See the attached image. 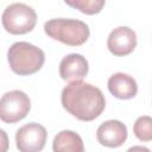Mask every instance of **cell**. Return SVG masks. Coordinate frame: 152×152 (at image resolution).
Returning a JSON list of instances; mask_svg holds the SVG:
<instances>
[{
	"mask_svg": "<svg viewBox=\"0 0 152 152\" xmlns=\"http://www.w3.org/2000/svg\"><path fill=\"white\" fill-rule=\"evenodd\" d=\"M48 133L44 126L30 122L20 127L15 133V144L19 152H40L46 142Z\"/></svg>",
	"mask_w": 152,
	"mask_h": 152,
	"instance_id": "cell-6",
	"label": "cell"
},
{
	"mask_svg": "<svg viewBox=\"0 0 152 152\" xmlns=\"http://www.w3.org/2000/svg\"><path fill=\"white\" fill-rule=\"evenodd\" d=\"M88 70V61L80 53L66 55L59 63V76L64 81H82Z\"/></svg>",
	"mask_w": 152,
	"mask_h": 152,
	"instance_id": "cell-9",
	"label": "cell"
},
{
	"mask_svg": "<svg viewBox=\"0 0 152 152\" xmlns=\"http://www.w3.org/2000/svg\"><path fill=\"white\" fill-rule=\"evenodd\" d=\"M52 150L53 152H86L82 138L69 129L57 133L52 141Z\"/></svg>",
	"mask_w": 152,
	"mask_h": 152,
	"instance_id": "cell-11",
	"label": "cell"
},
{
	"mask_svg": "<svg viewBox=\"0 0 152 152\" xmlns=\"http://www.w3.org/2000/svg\"><path fill=\"white\" fill-rule=\"evenodd\" d=\"M108 90L113 96L120 100H128L137 95L138 84L132 76L124 72H116L108 80Z\"/></svg>",
	"mask_w": 152,
	"mask_h": 152,
	"instance_id": "cell-10",
	"label": "cell"
},
{
	"mask_svg": "<svg viewBox=\"0 0 152 152\" xmlns=\"http://www.w3.org/2000/svg\"><path fill=\"white\" fill-rule=\"evenodd\" d=\"M4 28L11 34H25L31 32L37 23L36 11L26 4L14 2L8 5L1 15Z\"/></svg>",
	"mask_w": 152,
	"mask_h": 152,
	"instance_id": "cell-4",
	"label": "cell"
},
{
	"mask_svg": "<svg viewBox=\"0 0 152 152\" xmlns=\"http://www.w3.org/2000/svg\"><path fill=\"white\" fill-rule=\"evenodd\" d=\"M126 152H151V151H150V148H148V147L137 145V146H132V147H129Z\"/></svg>",
	"mask_w": 152,
	"mask_h": 152,
	"instance_id": "cell-15",
	"label": "cell"
},
{
	"mask_svg": "<svg viewBox=\"0 0 152 152\" xmlns=\"http://www.w3.org/2000/svg\"><path fill=\"white\" fill-rule=\"evenodd\" d=\"M152 119L148 115L139 116L134 125H133V132L135 137L141 141H150L152 139Z\"/></svg>",
	"mask_w": 152,
	"mask_h": 152,
	"instance_id": "cell-13",
	"label": "cell"
},
{
	"mask_svg": "<svg viewBox=\"0 0 152 152\" xmlns=\"http://www.w3.org/2000/svg\"><path fill=\"white\" fill-rule=\"evenodd\" d=\"M7 59L12 71L20 76H27L40 70L45 62L44 51L27 42L13 43L7 51Z\"/></svg>",
	"mask_w": 152,
	"mask_h": 152,
	"instance_id": "cell-2",
	"label": "cell"
},
{
	"mask_svg": "<svg viewBox=\"0 0 152 152\" xmlns=\"http://www.w3.org/2000/svg\"><path fill=\"white\" fill-rule=\"evenodd\" d=\"M8 147H10V142H8L7 133L0 128V152H7Z\"/></svg>",
	"mask_w": 152,
	"mask_h": 152,
	"instance_id": "cell-14",
	"label": "cell"
},
{
	"mask_svg": "<svg viewBox=\"0 0 152 152\" xmlns=\"http://www.w3.org/2000/svg\"><path fill=\"white\" fill-rule=\"evenodd\" d=\"M45 33L65 45L80 46L84 44L90 34L88 25L78 19L55 18L44 24Z\"/></svg>",
	"mask_w": 152,
	"mask_h": 152,
	"instance_id": "cell-3",
	"label": "cell"
},
{
	"mask_svg": "<svg viewBox=\"0 0 152 152\" xmlns=\"http://www.w3.org/2000/svg\"><path fill=\"white\" fill-rule=\"evenodd\" d=\"M137 46V34L127 26H119L114 28L107 39L108 50L118 57L127 56Z\"/></svg>",
	"mask_w": 152,
	"mask_h": 152,
	"instance_id": "cell-7",
	"label": "cell"
},
{
	"mask_svg": "<svg viewBox=\"0 0 152 152\" xmlns=\"http://www.w3.org/2000/svg\"><path fill=\"white\" fill-rule=\"evenodd\" d=\"M31 109L30 97L21 90H11L0 99V120L14 124L23 120Z\"/></svg>",
	"mask_w": 152,
	"mask_h": 152,
	"instance_id": "cell-5",
	"label": "cell"
},
{
	"mask_svg": "<svg viewBox=\"0 0 152 152\" xmlns=\"http://www.w3.org/2000/svg\"><path fill=\"white\" fill-rule=\"evenodd\" d=\"M127 127L119 120H107L96 131L97 141L106 147H119L127 139Z\"/></svg>",
	"mask_w": 152,
	"mask_h": 152,
	"instance_id": "cell-8",
	"label": "cell"
},
{
	"mask_svg": "<svg viewBox=\"0 0 152 152\" xmlns=\"http://www.w3.org/2000/svg\"><path fill=\"white\" fill-rule=\"evenodd\" d=\"M65 4L77 8L82 13L86 14H96L100 13L101 10L103 8L106 1L104 0H65Z\"/></svg>",
	"mask_w": 152,
	"mask_h": 152,
	"instance_id": "cell-12",
	"label": "cell"
},
{
	"mask_svg": "<svg viewBox=\"0 0 152 152\" xmlns=\"http://www.w3.org/2000/svg\"><path fill=\"white\" fill-rule=\"evenodd\" d=\"M63 108L82 121H91L101 115L106 107L102 91L83 81H72L62 90Z\"/></svg>",
	"mask_w": 152,
	"mask_h": 152,
	"instance_id": "cell-1",
	"label": "cell"
}]
</instances>
